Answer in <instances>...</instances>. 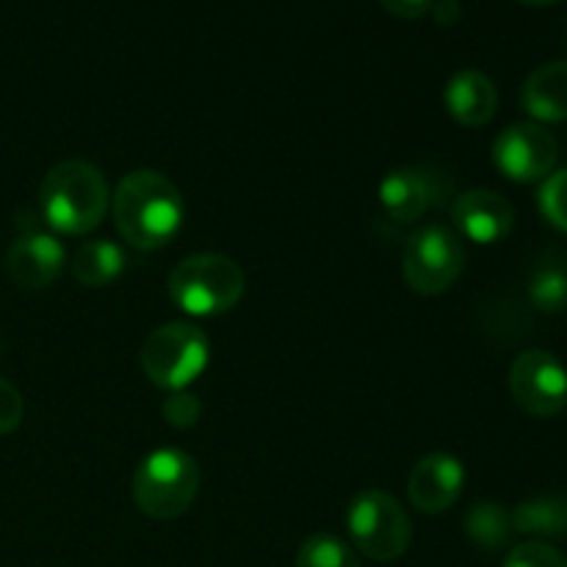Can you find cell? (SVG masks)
I'll list each match as a JSON object with an SVG mask.
<instances>
[{"label":"cell","instance_id":"d4e9b609","mask_svg":"<svg viewBox=\"0 0 567 567\" xmlns=\"http://www.w3.org/2000/svg\"><path fill=\"white\" fill-rule=\"evenodd\" d=\"M380 3L388 14L402 17V20H415V17H424L435 0H380Z\"/></svg>","mask_w":567,"mask_h":567},{"label":"cell","instance_id":"8992f818","mask_svg":"<svg viewBox=\"0 0 567 567\" xmlns=\"http://www.w3.org/2000/svg\"><path fill=\"white\" fill-rule=\"evenodd\" d=\"M352 543L374 563H393L402 557L413 540L410 515L402 504L382 491H363L347 513Z\"/></svg>","mask_w":567,"mask_h":567},{"label":"cell","instance_id":"e0dca14e","mask_svg":"<svg viewBox=\"0 0 567 567\" xmlns=\"http://www.w3.org/2000/svg\"><path fill=\"white\" fill-rule=\"evenodd\" d=\"M513 526L520 535L567 537V496H535L515 507Z\"/></svg>","mask_w":567,"mask_h":567},{"label":"cell","instance_id":"6da1fadb","mask_svg":"<svg viewBox=\"0 0 567 567\" xmlns=\"http://www.w3.org/2000/svg\"><path fill=\"white\" fill-rule=\"evenodd\" d=\"M111 205L120 236L142 252L161 249L181 230L183 197L161 172L138 169L122 177Z\"/></svg>","mask_w":567,"mask_h":567},{"label":"cell","instance_id":"30bf717a","mask_svg":"<svg viewBox=\"0 0 567 567\" xmlns=\"http://www.w3.org/2000/svg\"><path fill=\"white\" fill-rule=\"evenodd\" d=\"M465 485V468L452 454H426L415 463L408 482V496L419 513L435 515L454 507Z\"/></svg>","mask_w":567,"mask_h":567},{"label":"cell","instance_id":"ffe728a7","mask_svg":"<svg viewBox=\"0 0 567 567\" xmlns=\"http://www.w3.org/2000/svg\"><path fill=\"white\" fill-rule=\"evenodd\" d=\"M297 567H360L358 554L336 535H310L299 546Z\"/></svg>","mask_w":567,"mask_h":567},{"label":"cell","instance_id":"2e32d148","mask_svg":"<svg viewBox=\"0 0 567 567\" xmlns=\"http://www.w3.org/2000/svg\"><path fill=\"white\" fill-rule=\"evenodd\" d=\"M122 269H125V255L114 241H105V238L86 241L78 247L72 258V275L86 288L109 286L122 275Z\"/></svg>","mask_w":567,"mask_h":567},{"label":"cell","instance_id":"5bb4252c","mask_svg":"<svg viewBox=\"0 0 567 567\" xmlns=\"http://www.w3.org/2000/svg\"><path fill=\"white\" fill-rule=\"evenodd\" d=\"M446 109L454 122L465 127H482L496 116L498 89L485 72L463 70L446 83Z\"/></svg>","mask_w":567,"mask_h":567},{"label":"cell","instance_id":"ac0fdd59","mask_svg":"<svg viewBox=\"0 0 567 567\" xmlns=\"http://www.w3.org/2000/svg\"><path fill=\"white\" fill-rule=\"evenodd\" d=\"M463 529L465 537H468L476 548L498 551V548L507 546L515 535L513 513L496 502H480L468 509Z\"/></svg>","mask_w":567,"mask_h":567},{"label":"cell","instance_id":"9a60e30c","mask_svg":"<svg viewBox=\"0 0 567 567\" xmlns=\"http://www.w3.org/2000/svg\"><path fill=\"white\" fill-rule=\"evenodd\" d=\"M526 114L540 122L567 120V61L543 64L526 78L520 92Z\"/></svg>","mask_w":567,"mask_h":567},{"label":"cell","instance_id":"cb8c5ba5","mask_svg":"<svg viewBox=\"0 0 567 567\" xmlns=\"http://www.w3.org/2000/svg\"><path fill=\"white\" fill-rule=\"evenodd\" d=\"M25 404H22L20 391L11 382L0 380V435H11L20 426Z\"/></svg>","mask_w":567,"mask_h":567},{"label":"cell","instance_id":"3957f363","mask_svg":"<svg viewBox=\"0 0 567 567\" xmlns=\"http://www.w3.org/2000/svg\"><path fill=\"white\" fill-rule=\"evenodd\" d=\"M169 297L183 313L199 319L227 313L244 297V271L227 255H192L183 258L169 275Z\"/></svg>","mask_w":567,"mask_h":567},{"label":"cell","instance_id":"484cf974","mask_svg":"<svg viewBox=\"0 0 567 567\" xmlns=\"http://www.w3.org/2000/svg\"><path fill=\"white\" fill-rule=\"evenodd\" d=\"M432 11H435V20L441 22V25H454V22L463 17L460 0H435V3H432Z\"/></svg>","mask_w":567,"mask_h":567},{"label":"cell","instance_id":"603a6c76","mask_svg":"<svg viewBox=\"0 0 567 567\" xmlns=\"http://www.w3.org/2000/svg\"><path fill=\"white\" fill-rule=\"evenodd\" d=\"M199 415H203V404L186 391H172L169 399L164 402V419L175 430H188V426L197 424Z\"/></svg>","mask_w":567,"mask_h":567},{"label":"cell","instance_id":"ba28073f","mask_svg":"<svg viewBox=\"0 0 567 567\" xmlns=\"http://www.w3.org/2000/svg\"><path fill=\"white\" fill-rule=\"evenodd\" d=\"M509 393L524 413L551 419L567 404V369L546 349H526L509 369Z\"/></svg>","mask_w":567,"mask_h":567},{"label":"cell","instance_id":"9c48e42d","mask_svg":"<svg viewBox=\"0 0 567 567\" xmlns=\"http://www.w3.org/2000/svg\"><path fill=\"white\" fill-rule=\"evenodd\" d=\"M557 138L537 122L509 125L493 144V161L515 183H535L551 175L557 164Z\"/></svg>","mask_w":567,"mask_h":567},{"label":"cell","instance_id":"52a82bcc","mask_svg":"<svg viewBox=\"0 0 567 567\" xmlns=\"http://www.w3.org/2000/svg\"><path fill=\"white\" fill-rule=\"evenodd\" d=\"M465 266L463 241L443 225H426L410 236L404 247V280L415 293L435 297L454 286Z\"/></svg>","mask_w":567,"mask_h":567},{"label":"cell","instance_id":"7402d4cb","mask_svg":"<svg viewBox=\"0 0 567 567\" xmlns=\"http://www.w3.org/2000/svg\"><path fill=\"white\" fill-rule=\"evenodd\" d=\"M540 210L554 227L567 233V169L548 177L540 188Z\"/></svg>","mask_w":567,"mask_h":567},{"label":"cell","instance_id":"8fae6325","mask_svg":"<svg viewBox=\"0 0 567 567\" xmlns=\"http://www.w3.org/2000/svg\"><path fill=\"white\" fill-rule=\"evenodd\" d=\"M452 219L460 236L476 244H498L513 233L515 210L507 197L491 188H474L454 199Z\"/></svg>","mask_w":567,"mask_h":567},{"label":"cell","instance_id":"277c9868","mask_svg":"<svg viewBox=\"0 0 567 567\" xmlns=\"http://www.w3.org/2000/svg\"><path fill=\"white\" fill-rule=\"evenodd\" d=\"M199 491V468L181 449H158L138 463L133 474V502L155 520L186 513Z\"/></svg>","mask_w":567,"mask_h":567},{"label":"cell","instance_id":"d6986e66","mask_svg":"<svg viewBox=\"0 0 567 567\" xmlns=\"http://www.w3.org/2000/svg\"><path fill=\"white\" fill-rule=\"evenodd\" d=\"M529 302L543 313L567 310V269L559 264H543L529 280Z\"/></svg>","mask_w":567,"mask_h":567},{"label":"cell","instance_id":"7c38bea8","mask_svg":"<svg viewBox=\"0 0 567 567\" xmlns=\"http://www.w3.org/2000/svg\"><path fill=\"white\" fill-rule=\"evenodd\" d=\"M64 247L50 233H22L6 252L9 277L22 288H48L64 269Z\"/></svg>","mask_w":567,"mask_h":567},{"label":"cell","instance_id":"7a4b0ae2","mask_svg":"<svg viewBox=\"0 0 567 567\" xmlns=\"http://www.w3.org/2000/svg\"><path fill=\"white\" fill-rule=\"evenodd\" d=\"M111 205L109 181L89 161H61L39 186L44 221L64 236H83L100 227Z\"/></svg>","mask_w":567,"mask_h":567},{"label":"cell","instance_id":"5b68a950","mask_svg":"<svg viewBox=\"0 0 567 567\" xmlns=\"http://www.w3.org/2000/svg\"><path fill=\"white\" fill-rule=\"evenodd\" d=\"M210 343L197 324L169 321L147 336L142 347V369L161 391H183L208 365Z\"/></svg>","mask_w":567,"mask_h":567},{"label":"cell","instance_id":"4fadbf2b","mask_svg":"<svg viewBox=\"0 0 567 567\" xmlns=\"http://www.w3.org/2000/svg\"><path fill=\"white\" fill-rule=\"evenodd\" d=\"M441 188L421 169H396L382 181L380 203L385 214L399 225L419 221L435 203H441Z\"/></svg>","mask_w":567,"mask_h":567},{"label":"cell","instance_id":"44dd1931","mask_svg":"<svg viewBox=\"0 0 567 567\" xmlns=\"http://www.w3.org/2000/svg\"><path fill=\"white\" fill-rule=\"evenodd\" d=\"M504 567H567V557L559 548L543 540H529L515 546L504 559Z\"/></svg>","mask_w":567,"mask_h":567},{"label":"cell","instance_id":"4316f807","mask_svg":"<svg viewBox=\"0 0 567 567\" xmlns=\"http://www.w3.org/2000/svg\"><path fill=\"white\" fill-rule=\"evenodd\" d=\"M520 3H526V6H554V3H559V0H520Z\"/></svg>","mask_w":567,"mask_h":567}]
</instances>
